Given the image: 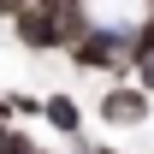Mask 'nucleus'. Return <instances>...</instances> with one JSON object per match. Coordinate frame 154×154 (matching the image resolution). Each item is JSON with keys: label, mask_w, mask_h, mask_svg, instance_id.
<instances>
[{"label": "nucleus", "mask_w": 154, "mask_h": 154, "mask_svg": "<svg viewBox=\"0 0 154 154\" xmlns=\"http://www.w3.org/2000/svg\"><path fill=\"white\" fill-rule=\"evenodd\" d=\"M0 154H36V142H30L24 131H12V125H6V136H0Z\"/></svg>", "instance_id": "5"}, {"label": "nucleus", "mask_w": 154, "mask_h": 154, "mask_svg": "<svg viewBox=\"0 0 154 154\" xmlns=\"http://www.w3.org/2000/svg\"><path fill=\"white\" fill-rule=\"evenodd\" d=\"M131 65H136V83L154 95V54H148V59H131Z\"/></svg>", "instance_id": "7"}, {"label": "nucleus", "mask_w": 154, "mask_h": 154, "mask_svg": "<svg viewBox=\"0 0 154 154\" xmlns=\"http://www.w3.org/2000/svg\"><path fill=\"white\" fill-rule=\"evenodd\" d=\"M65 54L77 71H125L131 65V24H89Z\"/></svg>", "instance_id": "1"}, {"label": "nucleus", "mask_w": 154, "mask_h": 154, "mask_svg": "<svg viewBox=\"0 0 154 154\" xmlns=\"http://www.w3.org/2000/svg\"><path fill=\"white\" fill-rule=\"evenodd\" d=\"M42 119L54 125L59 136H83V107H77L65 89H54V95H42Z\"/></svg>", "instance_id": "4"}, {"label": "nucleus", "mask_w": 154, "mask_h": 154, "mask_svg": "<svg viewBox=\"0 0 154 154\" xmlns=\"http://www.w3.org/2000/svg\"><path fill=\"white\" fill-rule=\"evenodd\" d=\"M89 154H119V148H89Z\"/></svg>", "instance_id": "10"}, {"label": "nucleus", "mask_w": 154, "mask_h": 154, "mask_svg": "<svg viewBox=\"0 0 154 154\" xmlns=\"http://www.w3.org/2000/svg\"><path fill=\"white\" fill-rule=\"evenodd\" d=\"M12 113H18V119H42V95H24V89H12Z\"/></svg>", "instance_id": "6"}, {"label": "nucleus", "mask_w": 154, "mask_h": 154, "mask_svg": "<svg viewBox=\"0 0 154 154\" xmlns=\"http://www.w3.org/2000/svg\"><path fill=\"white\" fill-rule=\"evenodd\" d=\"M0 119H6V125H12V95H0Z\"/></svg>", "instance_id": "8"}, {"label": "nucleus", "mask_w": 154, "mask_h": 154, "mask_svg": "<svg viewBox=\"0 0 154 154\" xmlns=\"http://www.w3.org/2000/svg\"><path fill=\"white\" fill-rule=\"evenodd\" d=\"M12 30L30 54H54L59 48V6L54 0H18V12H12Z\"/></svg>", "instance_id": "2"}, {"label": "nucleus", "mask_w": 154, "mask_h": 154, "mask_svg": "<svg viewBox=\"0 0 154 154\" xmlns=\"http://www.w3.org/2000/svg\"><path fill=\"white\" fill-rule=\"evenodd\" d=\"M12 12H18V0H0V18H12Z\"/></svg>", "instance_id": "9"}, {"label": "nucleus", "mask_w": 154, "mask_h": 154, "mask_svg": "<svg viewBox=\"0 0 154 154\" xmlns=\"http://www.w3.org/2000/svg\"><path fill=\"white\" fill-rule=\"evenodd\" d=\"M0 136H6V119H0Z\"/></svg>", "instance_id": "11"}, {"label": "nucleus", "mask_w": 154, "mask_h": 154, "mask_svg": "<svg viewBox=\"0 0 154 154\" xmlns=\"http://www.w3.org/2000/svg\"><path fill=\"white\" fill-rule=\"evenodd\" d=\"M148 89L142 83H113L107 95H101V125H119V131H131V125H142L148 119Z\"/></svg>", "instance_id": "3"}]
</instances>
